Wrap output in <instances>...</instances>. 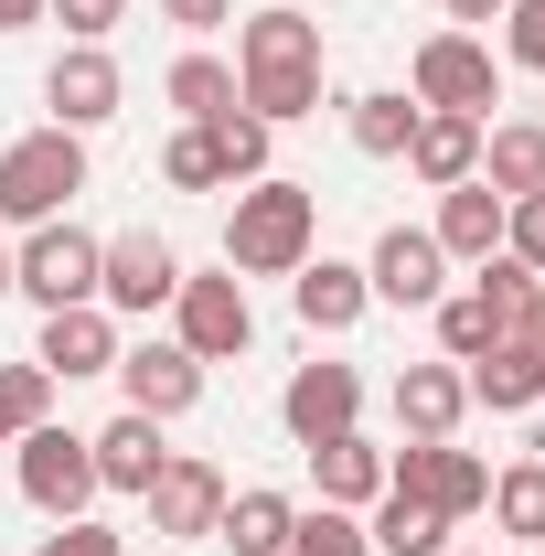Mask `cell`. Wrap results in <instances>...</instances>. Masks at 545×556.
Here are the masks:
<instances>
[{
	"label": "cell",
	"mask_w": 545,
	"mask_h": 556,
	"mask_svg": "<svg viewBox=\"0 0 545 556\" xmlns=\"http://www.w3.org/2000/svg\"><path fill=\"white\" fill-rule=\"evenodd\" d=\"M236 97L257 108V118H310L321 108V22H300V11H246V33H236Z\"/></svg>",
	"instance_id": "obj_1"
},
{
	"label": "cell",
	"mask_w": 545,
	"mask_h": 556,
	"mask_svg": "<svg viewBox=\"0 0 545 556\" xmlns=\"http://www.w3.org/2000/svg\"><path fill=\"white\" fill-rule=\"evenodd\" d=\"M310 225H321V204H310L300 182H246V193H236V225H225V268L289 278L310 257Z\"/></svg>",
	"instance_id": "obj_2"
},
{
	"label": "cell",
	"mask_w": 545,
	"mask_h": 556,
	"mask_svg": "<svg viewBox=\"0 0 545 556\" xmlns=\"http://www.w3.org/2000/svg\"><path fill=\"white\" fill-rule=\"evenodd\" d=\"M524 300H535V268H524V257H481L471 289L439 300V343H449V364H481L492 343H514V332H524Z\"/></svg>",
	"instance_id": "obj_3"
},
{
	"label": "cell",
	"mask_w": 545,
	"mask_h": 556,
	"mask_svg": "<svg viewBox=\"0 0 545 556\" xmlns=\"http://www.w3.org/2000/svg\"><path fill=\"white\" fill-rule=\"evenodd\" d=\"M75 193H86V139L75 129H33L0 150V214L11 225H54Z\"/></svg>",
	"instance_id": "obj_4"
},
{
	"label": "cell",
	"mask_w": 545,
	"mask_h": 556,
	"mask_svg": "<svg viewBox=\"0 0 545 556\" xmlns=\"http://www.w3.org/2000/svg\"><path fill=\"white\" fill-rule=\"evenodd\" d=\"M385 492H407V503H428V514H481L492 503V471H481L471 450H449V439H407L396 460H385Z\"/></svg>",
	"instance_id": "obj_5"
},
{
	"label": "cell",
	"mask_w": 545,
	"mask_h": 556,
	"mask_svg": "<svg viewBox=\"0 0 545 556\" xmlns=\"http://www.w3.org/2000/svg\"><path fill=\"white\" fill-rule=\"evenodd\" d=\"M172 311H182V353H193V364H236V353L257 343L246 278H182V289H172Z\"/></svg>",
	"instance_id": "obj_6"
},
{
	"label": "cell",
	"mask_w": 545,
	"mask_h": 556,
	"mask_svg": "<svg viewBox=\"0 0 545 556\" xmlns=\"http://www.w3.org/2000/svg\"><path fill=\"white\" fill-rule=\"evenodd\" d=\"M22 492H33V514L75 525V514L97 503V450H86L75 428H33V439H22Z\"/></svg>",
	"instance_id": "obj_7"
},
{
	"label": "cell",
	"mask_w": 545,
	"mask_h": 556,
	"mask_svg": "<svg viewBox=\"0 0 545 556\" xmlns=\"http://www.w3.org/2000/svg\"><path fill=\"white\" fill-rule=\"evenodd\" d=\"M11 289H33L43 311L97 300V236H75V225H33V247L11 257Z\"/></svg>",
	"instance_id": "obj_8"
},
{
	"label": "cell",
	"mask_w": 545,
	"mask_h": 556,
	"mask_svg": "<svg viewBox=\"0 0 545 556\" xmlns=\"http://www.w3.org/2000/svg\"><path fill=\"white\" fill-rule=\"evenodd\" d=\"M172 289H182V257H172V247H161L150 225L97 247V300H107V311H161Z\"/></svg>",
	"instance_id": "obj_9"
},
{
	"label": "cell",
	"mask_w": 545,
	"mask_h": 556,
	"mask_svg": "<svg viewBox=\"0 0 545 556\" xmlns=\"http://www.w3.org/2000/svg\"><path fill=\"white\" fill-rule=\"evenodd\" d=\"M492 97H503V75H492V54H481L471 33L417 43V108H460V118H481Z\"/></svg>",
	"instance_id": "obj_10"
},
{
	"label": "cell",
	"mask_w": 545,
	"mask_h": 556,
	"mask_svg": "<svg viewBox=\"0 0 545 556\" xmlns=\"http://www.w3.org/2000/svg\"><path fill=\"white\" fill-rule=\"evenodd\" d=\"M353 407H364L353 364H300V375H289V396H278V417H289V439H300V450L342 439V428H353Z\"/></svg>",
	"instance_id": "obj_11"
},
{
	"label": "cell",
	"mask_w": 545,
	"mask_h": 556,
	"mask_svg": "<svg viewBox=\"0 0 545 556\" xmlns=\"http://www.w3.org/2000/svg\"><path fill=\"white\" fill-rule=\"evenodd\" d=\"M43 375H118V321L97 311V300H75V311H43V343H33Z\"/></svg>",
	"instance_id": "obj_12"
},
{
	"label": "cell",
	"mask_w": 545,
	"mask_h": 556,
	"mask_svg": "<svg viewBox=\"0 0 545 556\" xmlns=\"http://www.w3.org/2000/svg\"><path fill=\"white\" fill-rule=\"evenodd\" d=\"M214 514H225V471L193 460V450H172L161 482H150V525L161 535H214Z\"/></svg>",
	"instance_id": "obj_13"
},
{
	"label": "cell",
	"mask_w": 545,
	"mask_h": 556,
	"mask_svg": "<svg viewBox=\"0 0 545 556\" xmlns=\"http://www.w3.org/2000/svg\"><path fill=\"white\" fill-rule=\"evenodd\" d=\"M439 268H449V257H439V236L385 225V236H375V268H364V289H375V300H396V311H428V300H439Z\"/></svg>",
	"instance_id": "obj_14"
},
{
	"label": "cell",
	"mask_w": 545,
	"mask_h": 556,
	"mask_svg": "<svg viewBox=\"0 0 545 556\" xmlns=\"http://www.w3.org/2000/svg\"><path fill=\"white\" fill-rule=\"evenodd\" d=\"M118 386H129L139 417H182L193 396H204V364H193L182 343H139V353H118Z\"/></svg>",
	"instance_id": "obj_15"
},
{
	"label": "cell",
	"mask_w": 545,
	"mask_h": 556,
	"mask_svg": "<svg viewBox=\"0 0 545 556\" xmlns=\"http://www.w3.org/2000/svg\"><path fill=\"white\" fill-rule=\"evenodd\" d=\"M407 172L417 182H471L481 172V118H460V108H417V129H407Z\"/></svg>",
	"instance_id": "obj_16"
},
{
	"label": "cell",
	"mask_w": 545,
	"mask_h": 556,
	"mask_svg": "<svg viewBox=\"0 0 545 556\" xmlns=\"http://www.w3.org/2000/svg\"><path fill=\"white\" fill-rule=\"evenodd\" d=\"M43 97H54V129H97V118H118V97H129V86H118V65H107L97 43H75Z\"/></svg>",
	"instance_id": "obj_17"
},
{
	"label": "cell",
	"mask_w": 545,
	"mask_h": 556,
	"mask_svg": "<svg viewBox=\"0 0 545 556\" xmlns=\"http://www.w3.org/2000/svg\"><path fill=\"white\" fill-rule=\"evenodd\" d=\"M86 450H97V492H150L161 460H172V450H161V417H139V407L118 417V428H97Z\"/></svg>",
	"instance_id": "obj_18"
},
{
	"label": "cell",
	"mask_w": 545,
	"mask_h": 556,
	"mask_svg": "<svg viewBox=\"0 0 545 556\" xmlns=\"http://www.w3.org/2000/svg\"><path fill=\"white\" fill-rule=\"evenodd\" d=\"M460 407H471V375H460V364H407V375H396V417H407V439H449Z\"/></svg>",
	"instance_id": "obj_19"
},
{
	"label": "cell",
	"mask_w": 545,
	"mask_h": 556,
	"mask_svg": "<svg viewBox=\"0 0 545 556\" xmlns=\"http://www.w3.org/2000/svg\"><path fill=\"white\" fill-rule=\"evenodd\" d=\"M492 247H503V193H492V182H449V193H439V257H492Z\"/></svg>",
	"instance_id": "obj_20"
},
{
	"label": "cell",
	"mask_w": 545,
	"mask_h": 556,
	"mask_svg": "<svg viewBox=\"0 0 545 556\" xmlns=\"http://www.w3.org/2000/svg\"><path fill=\"white\" fill-rule=\"evenodd\" d=\"M471 396H481V407H503V417L545 407V343H524V332H514V343H492V353L471 364Z\"/></svg>",
	"instance_id": "obj_21"
},
{
	"label": "cell",
	"mask_w": 545,
	"mask_h": 556,
	"mask_svg": "<svg viewBox=\"0 0 545 556\" xmlns=\"http://www.w3.org/2000/svg\"><path fill=\"white\" fill-rule=\"evenodd\" d=\"M300 321H310V332H353V321H364V300H375V289H364V268H342V257H300Z\"/></svg>",
	"instance_id": "obj_22"
},
{
	"label": "cell",
	"mask_w": 545,
	"mask_h": 556,
	"mask_svg": "<svg viewBox=\"0 0 545 556\" xmlns=\"http://www.w3.org/2000/svg\"><path fill=\"white\" fill-rule=\"evenodd\" d=\"M289 525H300L289 492H225V514H214V535L236 556H289Z\"/></svg>",
	"instance_id": "obj_23"
},
{
	"label": "cell",
	"mask_w": 545,
	"mask_h": 556,
	"mask_svg": "<svg viewBox=\"0 0 545 556\" xmlns=\"http://www.w3.org/2000/svg\"><path fill=\"white\" fill-rule=\"evenodd\" d=\"M481 182L514 204V193H545V129L535 118H514V129H492L481 139Z\"/></svg>",
	"instance_id": "obj_24"
},
{
	"label": "cell",
	"mask_w": 545,
	"mask_h": 556,
	"mask_svg": "<svg viewBox=\"0 0 545 556\" xmlns=\"http://www.w3.org/2000/svg\"><path fill=\"white\" fill-rule=\"evenodd\" d=\"M310 471H321V503H342V514H353V503H375V492H385V450H364V439L342 428V439H321V450H310Z\"/></svg>",
	"instance_id": "obj_25"
},
{
	"label": "cell",
	"mask_w": 545,
	"mask_h": 556,
	"mask_svg": "<svg viewBox=\"0 0 545 556\" xmlns=\"http://www.w3.org/2000/svg\"><path fill=\"white\" fill-rule=\"evenodd\" d=\"M204 139H214V172H225V182H268V118H257V108L204 118Z\"/></svg>",
	"instance_id": "obj_26"
},
{
	"label": "cell",
	"mask_w": 545,
	"mask_h": 556,
	"mask_svg": "<svg viewBox=\"0 0 545 556\" xmlns=\"http://www.w3.org/2000/svg\"><path fill=\"white\" fill-rule=\"evenodd\" d=\"M439 535H449V514H428V503H407V492H385V514H375V535H364V546H385V556H439Z\"/></svg>",
	"instance_id": "obj_27"
},
{
	"label": "cell",
	"mask_w": 545,
	"mask_h": 556,
	"mask_svg": "<svg viewBox=\"0 0 545 556\" xmlns=\"http://www.w3.org/2000/svg\"><path fill=\"white\" fill-rule=\"evenodd\" d=\"M172 108H182V118L204 129V118H225V108H246V97H236V75L214 65V54H182V65H172Z\"/></svg>",
	"instance_id": "obj_28"
},
{
	"label": "cell",
	"mask_w": 545,
	"mask_h": 556,
	"mask_svg": "<svg viewBox=\"0 0 545 556\" xmlns=\"http://www.w3.org/2000/svg\"><path fill=\"white\" fill-rule=\"evenodd\" d=\"M492 514H503V535L545 546V460H514V471L492 482Z\"/></svg>",
	"instance_id": "obj_29"
},
{
	"label": "cell",
	"mask_w": 545,
	"mask_h": 556,
	"mask_svg": "<svg viewBox=\"0 0 545 556\" xmlns=\"http://www.w3.org/2000/svg\"><path fill=\"white\" fill-rule=\"evenodd\" d=\"M407 129H417L407 97H353V150L364 161H407Z\"/></svg>",
	"instance_id": "obj_30"
},
{
	"label": "cell",
	"mask_w": 545,
	"mask_h": 556,
	"mask_svg": "<svg viewBox=\"0 0 545 556\" xmlns=\"http://www.w3.org/2000/svg\"><path fill=\"white\" fill-rule=\"evenodd\" d=\"M43 396H54L43 364H0V439H33L43 428Z\"/></svg>",
	"instance_id": "obj_31"
},
{
	"label": "cell",
	"mask_w": 545,
	"mask_h": 556,
	"mask_svg": "<svg viewBox=\"0 0 545 556\" xmlns=\"http://www.w3.org/2000/svg\"><path fill=\"white\" fill-rule=\"evenodd\" d=\"M289 556H375V546H364V525H353L342 503H321V514L289 525Z\"/></svg>",
	"instance_id": "obj_32"
},
{
	"label": "cell",
	"mask_w": 545,
	"mask_h": 556,
	"mask_svg": "<svg viewBox=\"0 0 545 556\" xmlns=\"http://www.w3.org/2000/svg\"><path fill=\"white\" fill-rule=\"evenodd\" d=\"M503 257L545 268V193H514V204H503Z\"/></svg>",
	"instance_id": "obj_33"
},
{
	"label": "cell",
	"mask_w": 545,
	"mask_h": 556,
	"mask_svg": "<svg viewBox=\"0 0 545 556\" xmlns=\"http://www.w3.org/2000/svg\"><path fill=\"white\" fill-rule=\"evenodd\" d=\"M161 172H172L182 193H204V182H225V172H214V139H204V129H182V139H172V150H161Z\"/></svg>",
	"instance_id": "obj_34"
},
{
	"label": "cell",
	"mask_w": 545,
	"mask_h": 556,
	"mask_svg": "<svg viewBox=\"0 0 545 556\" xmlns=\"http://www.w3.org/2000/svg\"><path fill=\"white\" fill-rule=\"evenodd\" d=\"M33 556H129V546H118L107 525H86V514H75V525H54V535H43Z\"/></svg>",
	"instance_id": "obj_35"
},
{
	"label": "cell",
	"mask_w": 545,
	"mask_h": 556,
	"mask_svg": "<svg viewBox=\"0 0 545 556\" xmlns=\"http://www.w3.org/2000/svg\"><path fill=\"white\" fill-rule=\"evenodd\" d=\"M43 11H65L75 43H97V33H118V11H129V0H43Z\"/></svg>",
	"instance_id": "obj_36"
},
{
	"label": "cell",
	"mask_w": 545,
	"mask_h": 556,
	"mask_svg": "<svg viewBox=\"0 0 545 556\" xmlns=\"http://www.w3.org/2000/svg\"><path fill=\"white\" fill-rule=\"evenodd\" d=\"M503 22H514V65H535V75H545V0H514Z\"/></svg>",
	"instance_id": "obj_37"
},
{
	"label": "cell",
	"mask_w": 545,
	"mask_h": 556,
	"mask_svg": "<svg viewBox=\"0 0 545 556\" xmlns=\"http://www.w3.org/2000/svg\"><path fill=\"white\" fill-rule=\"evenodd\" d=\"M161 11H172L182 33H225V22H236V0H161Z\"/></svg>",
	"instance_id": "obj_38"
},
{
	"label": "cell",
	"mask_w": 545,
	"mask_h": 556,
	"mask_svg": "<svg viewBox=\"0 0 545 556\" xmlns=\"http://www.w3.org/2000/svg\"><path fill=\"white\" fill-rule=\"evenodd\" d=\"M22 22H43V0H0V33H22Z\"/></svg>",
	"instance_id": "obj_39"
},
{
	"label": "cell",
	"mask_w": 545,
	"mask_h": 556,
	"mask_svg": "<svg viewBox=\"0 0 545 556\" xmlns=\"http://www.w3.org/2000/svg\"><path fill=\"white\" fill-rule=\"evenodd\" d=\"M449 11H460V22H492V11H514V0H449Z\"/></svg>",
	"instance_id": "obj_40"
},
{
	"label": "cell",
	"mask_w": 545,
	"mask_h": 556,
	"mask_svg": "<svg viewBox=\"0 0 545 556\" xmlns=\"http://www.w3.org/2000/svg\"><path fill=\"white\" fill-rule=\"evenodd\" d=\"M524 343H545V289H535V300H524Z\"/></svg>",
	"instance_id": "obj_41"
},
{
	"label": "cell",
	"mask_w": 545,
	"mask_h": 556,
	"mask_svg": "<svg viewBox=\"0 0 545 556\" xmlns=\"http://www.w3.org/2000/svg\"><path fill=\"white\" fill-rule=\"evenodd\" d=\"M0 289H11V257H0Z\"/></svg>",
	"instance_id": "obj_42"
}]
</instances>
